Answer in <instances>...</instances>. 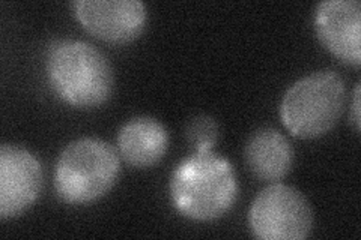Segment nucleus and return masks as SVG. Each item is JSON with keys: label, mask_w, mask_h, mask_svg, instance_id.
<instances>
[{"label": "nucleus", "mask_w": 361, "mask_h": 240, "mask_svg": "<svg viewBox=\"0 0 361 240\" xmlns=\"http://www.w3.org/2000/svg\"><path fill=\"white\" fill-rule=\"evenodd\" d=\"M45 71L53 92L77 108L103 106L115 87L111 63L85 41L59 39L50 44Z\"/></svg>", "instance_id": "f03ea898"}, {"label": "nucleus", "mask_w": 361, "mask_h": 240, "mask_svg": "<svg viewBox=\"0 0 361 240\" xmlns=\"http://www.w3.org/2000/svg\"><path fill=\"white\" fill-rule=\"evenodd\" d=\"M245 164L252 175L268 184L286 177L295 152L286 137L276 128L257 130L245 144Z\"/></svg>", "instance_id": "9d476101"}, {"label": "nucleus", "mask_w": 361, "mask_h": 240, "mask_svg": "<svg viewBox=\"0 0 361 240\" xmlns=\"http://www.w3.org/2000/svg\"><path fill=\"white\" fill-rule=\"evenodd\" d=\"M345 102L343 78L334 71H316L286 90L280 104V119L295 139H318L336 127Z\"/></svg>", "instance_id": "20e7f679"}, {"label": "nucleus", "mask_w": 361, "mask_h": 240, "mask_svg": "<svg viewBox=\"0 0 361 240\" xmlns=\"http://www.w3.org/2000/svg\"><path fill=\"white\" fill-rule=\"evenodd\" d=\"M119 173L116 149L104 140L86 137L62 151L54 167V191L68 204H89L106 196Z\"/></svg>", "instance_id": "7ed1b4c3"}, {"label": "nucleus", "mask_w": 361, "mask_h": 240, "mask_svg": "<svg viewBox=\"0 0 361 240\" xmlns=\"http://www.w3.org/2000/svg\"><path fill=\"white\" fill-rule=\"evenodd\" d=\"M351 122L354 125L355 132H360V127H361V120H360V84L355 86L354 89V99L351 104Z\"/></svg>", "instance_id": "f8f14e48"}, {"label": "nucleus", "mask_w": 361, "mask_h": 240, "mask_svg": "<svg viewBox=\"0 0 361 240\" xmlns=\"http://www.w3.org/2000/svg\"><path fill=\"white\" fill-rule=\"evenodd\" d=\"M171 200L184 218L197 222L217 221L238 198V180L228 159L212 151L195 152L172 173Z\"/></svg>", "instance_id": "f257e3e1"}, {"label": "nucleus", "mask_w": 361, "mask_h": 240, "mask_svg": "<svg viewBox=\"0 0 361 240\" xmlns=\"http://www.w3.org/2000/svg\"><path fill=\"white\" fill-rule=\"evenodd\" d=\"M73 8L83 29L109 44L137 39L148 23V9L139 0H78Z\"/></svg>", "instance_id": "423d86ee"}, {"label": "nucleus", "mask_w": 361, "mask_h": 240, "mask_svg": "<svg viewBox=\"0 0 361 240\" xmlns=\"http://www.w3.org/2000/svg\"><path fill=\"white\" fill-rule=\"evenodd\" d=\"M248 227L262 240H302L313 230L312 206L301 191L277 182L253 200Z\"/></svg>", "instance_id": "39448f33"}, {"label": "nucleus", "mask_w": 361, "mask_h": 240, "mask_svg": "<svg viewBox=\"0 0 361 240\" xmlns=\"http://www.w3.org/2000/svg\"><path fill=\"white\" fill-rule=\"evenodd\" d=\"M314 32L338 61L361 63V5L358 0H325L314 9Z\"/></svg>", "instance_id": "6e6552de"}, {"label": "nucleus", "mask_w": 361, "mask_h": 240, "mask_svg": "<svg viewBox=\"0 0 361 240\" xmlns=\"http://www.w3.org/2000/svg\"><path fill=\"white\" fill-rule=\"evenodd\" d=\"M220 139V127L216 119L211 116H197L187 125V140L195 146L196 152L212 151Z\"/></svg>", "instance_id": "9b49d317"}, {"label": "nucleus", "mask_w": 361, "mask_h": 240, "mask_svg": "<svg viewBox=\"0 0 361 240\" xmlns=\"http://www.w3.org/2000/svg\"><path fill=\"white\" fill-rule=\"evenodd\" d=\"M118 153L133 168H149L164 158L169 149V132L154 118L139 116L122 125L116 137Z\"/></svg>", "instance_id": "1a4fd4ad"}, {"label": "nucleus", "mask_w": 361, "mask_h": 240, "mask_svg": "<svg viewBox=\"0 0 361 240\" xmlns=\"http://www.w3.org/2000/svg\"><path fill=\"white\" fill-rule=\"evenodd\" d=\"M42 167L37 156L14 144L0 147V220L26 212L42 189Z\"/></svg>", "instance_id": "0eeeda50"}]
</instances>
